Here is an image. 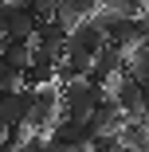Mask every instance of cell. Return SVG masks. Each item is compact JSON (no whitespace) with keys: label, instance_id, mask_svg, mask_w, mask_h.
<instances>
[{"label":"cell","instance_id":"obj_1","mask_svg":"<svg viewBox=\"0 0 149 152\" xmlns=\"http://www.w3.org/2000/svg\"><path fill=\"white\" fill-rule=\"evenodd\" d=\"M59 90H63V117H71V121H90L94 109H98V102L110 98L106 86H94L90 78L71 82V86H59Z\"/></svg>","mask_w":149,"mask_h":152},{"label":"cell","instance_id":"obj_2","mask_svg":"<svg viewBox=\"0 0 149 152\" xmlns=\"http://www.w3.org/2000/svg\"><path fill=\"white\" fill-rule=\"evenodd\" d=\"M0 31H4V43H36V31H39V20L32 8H20V4H8L0 8Z\"/></svg>","mask_w":149,"mask_h":152},{"label":"cell","instance_id":"obj_3","mask_svg":"<svg viewBox=\"0 0 149 152\" xmlns=\"http://www.w3.org/2000/svg\"><path fill=\"white\" fill-rule=\"evenodd\" d=\"M98 137V129L90 121H71V117H59V125L51 129V148L55 152H71V148H90Z\"/></svg>","mask_w":149,"mask_h":152},{"label":"cell","instance_id":"obj_4","mask_svg":"<svg viewBox=\"0 0 149 152\" xmlns=\"http://www.w3.org/2000/svg\"><path fill=\"white\" fill-rule=\"evenodd\" d=\"M110 94H114V102L122 105V113H126L130 121H141V125L149 121V102H145V94H141V82H137V78L122 74V78L114 82Z\"/></svg>","mask_w":149,"mask_h":152},{"label":"cell","instance_id":"obj_5","mask_svg":"<svg viewBox=\"0 0 149 152\" xmlns=\"http://www.w3.org/2000/svg\"><path fill=\"white\" fill-rule=\"evenodd\" d=\"M106 31H102V23L90 16V20H82L75 31H71V51H79V55H90V58H98L102 51H106Z\"/></svg>","mask_w":149,"mask_h":152},{"label":"cell","instance_id":"obj_6","mask_svg":"<svg viewBox=\"0 0 149 152\" xmlns=\"http://www.w3.org/2000/svg\"><path fill=\"white\" fill-rule=\"evenodd\" d=\"M36 105V90H20V94H4L0 102V125L4 129H24L27 125V113Z\"/></svg>","mask_w":149,"mask_h":152},{"label":"cell","instance_id":"obj_7","mask_svg":"<svg viewBox=\"0 0 149 152\" xmlns=\"http://www.w3.org/2000/svg\"><path fill=\"white\" fill-rule=\"evenodd\" d=\"M36 47L55 51L59 58H67V55H71V31H67L63 23H55V20H43L39 31H36Z\"/></svg>","mask_w":149,"mask_h":152},{"label":"cell","instance_id":"obj_8","mask_svg":"<svg viewBox=\"0 0 149 152\" xmlns=\"http://www.w3.org/2000/svg\"><path fill=\"white\" fill-rule=\"evenodd\" d=\"M90 125H94L98 133H122V129L130 125V117L122 113V105H118L114 94H110V98L98 102V109H94V117H90Z\"/></svg>","mask_w":149,"mask_h":152},{"label":"cell","instance_id":"obj_9","mask_svg":"<svg viewBox=\"0 0 149 152\" xmlns=\"http://www.w3.org/2000/svg\"><path fill=\"white\" fill-rule=\"evenodd\" d=\"M32 63H36V43H4V47H0V66L27 74Z\"/></svg>","mask_w":149,"mask_h":152},{"label":"cell","instance_id":"obj_10","mask_svg":"<svg viewBox=\"0 0 149 152\" xmlns=\"http://www.w3.org/2000/svg\"><path fill=\"white\" fill-rule=\"evenodd\" d=\"M94 74V58L90 55H79L71 51L63 63H59V86H71V82H82V78H90Z\"/></svg>","mask_w":149,"mask_h":152},{"label":"cell","instance_id":"obj_11","mask_svg":"<svg viewBox=\"0 0 149 152\" xmlns=\"http://www.w3.org/2000/svg\"><path fill=\"white\" fill-rule=\"evenodd\" d=\"M122 144L133 148V152H149V129L141 125V121H130V125L122 129Z\"/></svg>","mask_w":149,"mask_h":152},{"label":"cell","instance_id":"obj_12","mask_svg":"<svg viewBox=\"0 0 149 152\" xmlns=\"http://www.w3.org/2000/svg\"><path fill=\"white\" fill-rule=\"evenodd\" d=\"M82 20H86V16H82V8L75 4V0H59V8H55V23H63L67 31H75Z\"/></svg>","mask_w":149,"mask_h":152},{"label":"cell","instance_id":"obj_13","mask_svg":"<svg viewBox=\"0 0 149 152\" xmlns=\"http://www.w3.org/2000/svg\"><path fill=\"white\" fill-rule=\"evenodd\" d=\"M130 78H137V82H145L149 78V47H137L133 55H130V70H126Z\"/></svg>","mask_w":149,"mask_h":152},{"label":"cell","instance_id":"obj_14","mask_svg":"<svg viewBox=\"0 0 149 152\" xmlns=\"http://www.w3.org/2000/svg\"><path fill=\"white\" fill-rule=\"evenodd\" d=\"M126 144H122V133H98L94 137V144H90V152H122Z\"/></svg>","mask_w":149,"mask_h":152},{"label":"cell","instance_id":"obj_15","mask_svg":"<svg viewBox=\"0 0 149 152\" xmlns=\"http://www.w3.org/2000/svg\"><path fill=\"white\" fill-rule=\"evenodd\" d=\"M141 47H149V12H141Z\"/></svg>","mask_w":149,"mask_h":152},{"label":"cell","instance_id":"obj_16","mask_svg":"<svg viewBox=\"0 0 149 152\" xmlns=\"http://www.w3.org/2000/svg\"><path fill=\"white\" fill-rule=\"evenodd\" d=\"M141 94H145V102H149V78H145V82H141Z\"/></svg>","mask_w":149,"mask_h":152}]
</instances>
